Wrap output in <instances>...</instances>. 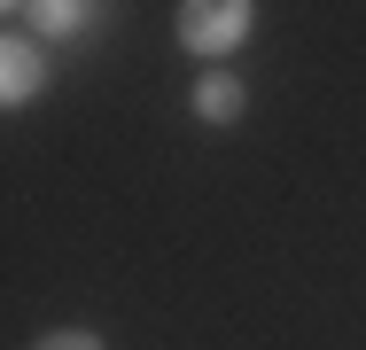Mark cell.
Returning a JSON list of instances; mask_svg holds the SVG:
<instances>
[{"label":"cell","instance_id":"cell-1","mask_svg":"<svg viewBox=\"0 0 366 350\" xmlns=\"http://www.w3.org/2000/svg\"><path fill=\"white\" fill-rule=\"evenodd\" d=\"M172 39L203 70L234 63V55L257 39V0H179V8H172Z\"/></svg>","mask_w":366,"mask_h":350},{"label":"cell","instance_id":"cell-2","mask_svg":"<svg viewBox=\"0 0 366 350\" xmlns=\"http://www.w3.org/2000/svg\"><path fill=\"white\" fill-rule=\"evenodd\" d=\"M187 109H195V125H211V133L242 125V117H249V78H242L234 63L195 70V86H187Z\"/></svg>","mask_w":366,"mask_h":350},{"label":"cell","instance_id":"cell-3","mask_svg":"<svg viewBox=\"0 0 366 350\" xmlns=\"http://www.w3.org/2000/svg\"><path fill=\"white\" fill-rule=\"evenodd\" d=\"M47 94V47L31 31H0V109H31Z\"/></svg>","mask_w":366,"mask_h":350},{"label":"cell","instance_id":"cell-4","mask_svg":"<svg viewBox=\"0 0 366 350\" xmlns=\"http://www.w3.org/2000/svg\"><path fill=\"white\" fill-rule=\"evenodd\" d=\"M102 8H109V0H24V24H31L39 47H47V39L63 47V39H86V31H94Z\"/></svg>","mask_w":366,"mask_h":350},{"label":"cell","instance_id":"cell-5","mask_svg":"<svg viewBox=\"0 0 366 350\" xmlns=\"http://www.w3.org/2000/svg\"><path fill=\"white\" fill-rule=\"evenodd\" d=\"M31 350H109V343H102L94 327H47V335H39Z\"/></svg>","mask_w":366,"mask_h":350},{"label":"cell","instance_id":"cell-6","mask_svg":"<svg viewBox=\"0 0 366 350\" xmlns=\"http://www.w3.org/2000/svg\"><path fill=\"white\" fill-rule=\"evenodd\" d=\"M16 8H24V0H0V16H16Z\"/></svg>","mask_w":366,"mask_h":350}]
</instances>
